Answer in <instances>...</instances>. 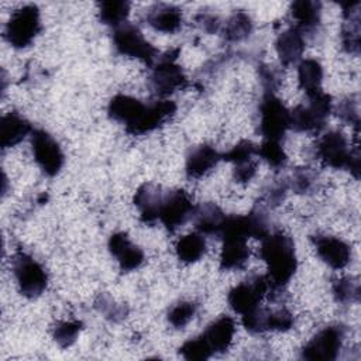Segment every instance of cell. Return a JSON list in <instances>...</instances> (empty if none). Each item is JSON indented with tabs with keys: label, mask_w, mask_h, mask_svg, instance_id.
<instances>
[{
	"label": "cell",
	"mask_w": 361,
	"mask_h": 361,
	"mask_svg": "<svg viewBox=\"0 0 361 361\" xmlns=\"http://www.w3.org/2000/svg\"><path fill=\"white\" fill-rule=\"evenodd\" d=\"M259 258L268 267V279L272 286L285 288L298 268L293 240L282 233H269L261 240Z\"/></svg>",
	"instance_id": "6da1fadb"
},
{
	"label": "cell",
	"mask_w": 361,
	"mask_h": 361,
	"mask_svg": "<svg viewBox=\"0 0 361 361\" xmlns=\"http://www.w3.org/2000/svg\"><path fill=\"white\" fill-rule=\"evenodd\" d=\"M316 157L327 166L347 169L354 178L360 176V151L350 148L341 131H327L316 141Z\"/></svg>",
	"instance_id": "7a4b0ae2"
},
{
	"label": "cell",
	"mask_w": 361,
	"mask_h": 361,
	"mask_svg": "<svg viewBox=\"0 0 361 361\" xmlns=\"http://www.w3.org/2000/svg\"><path fill=\"white\" fill-rule=\"evenodd\" d=\"M307 103L298 104L290 113V128L298 133H319L324 128L326 121L333 111L331 96L322 89L312 92Z\"/></svg>",
	"instance_id": "3957f363"
},
{
	"label": "cell",
	"mask_w": 361,
	"mask_h": 361,
	"mask_svg": "<svg viewBox=\"0 0 361 361\" xmlns=\"http://www.w3.org/2000/svg\"><path fill=\"white\" fill-rule=\"evenodd\" d=\"M179 49H172L158 56L151 66L149 86L159 97H166L188 86V78L182 66L176 62Z\"/></svg>",
	"instance_id": "277c9868"
},
{
	"label": "cell",
	"mask_w": 361,
	"mask_h": 361,
	"mask_svg": "<svg viewBox=\"0 0 361 361\" xmlns=\"http://www.w3.org/2000/svg\"><path fill=\"white\" fill-rule=\"evenodd\" d=\"M41 14L35 4H25L14 10L6 23L4 38L16 49L30 47L39 34Z\"/></svg>",
	"instance_id": "5b68a950"
},
{
	"label": "cell",
	"mask_w": 361,
	"mask_h": 361,
	"mask_svg": "<svg viewBox=\"0 0 361 361\" xmlns=\"http://www.w3.org/2000/svg\"><path fill=\"white\" fill-rule=\"evenodd\" d=\"M290 128V113L275 93H264L258 106V130L264 140L282 141Z\"/></svg>",
	"instance_id": "8992f818"
},
{
	"label": "cell",
	"mask_w": 361,
	"mask_h": 361,
	"mask_svg": "<svg viewBox=\"0 0 361 361\" xmlns=\"http://www.w3.org/2000/svg\"><path fill=\"white\" fill-rule=\"evenodd\" d=\"M11 268L23 296L35 299L44 293L48 285V274L37 259L20 251L13 257Z\"/></svg>",
	"instance_id": "52a82bcc"
},
{
	"label": "cell",
	"mask_w": 361,
	"mask_h": 361,
	"mask_svg": "<svg viewBox=\"0 0 361 361\" xmlns=\"http://www.w3.org/2000/svg\"><path fill=\"white\" fill-rule=\"evenodd\" d=\"M113 45L120 55L137 58L147 66H152L158 58L157 48L144 38L137 25L130 23L114 28Z\"/></svg>",
	"instance_id": "ba28073f"
},
{
	"label": "cell",
	"mask_w": 361,
	"mask_h": 361,
	"mask_svg": "<svg viewBox=\"0 0 361 361\" xmlns=\"http://www.w3.org/2000/svg\"><path fill=\"white\" fill-rule=\"evenodd\" d=\"M269 288L271 282L267 275H252L228 292V305L235 313L243 316L259 306Z\"/></svg>",
	"instance_id": "9c48e42d"
},
{
	"label": "cell",
	"mask_w": 361,
	"mask_h": 361,
	"mask_svg": "<svg viewBox=\"0 0 361 361\" xmlns=\"http://www.w3.org/2000/svg\"><path fill=\"white\" fill-rule=\"evenodd\" d=\"M31 151L34 161L48 176L58 175L65 164V155L59 142L42 128L32 130Z\"/></svg>",
	"instance_id": "30bf717a"
},
{
	"label": "cell",
	"mask_w": 361,
	"mask_h": 361,
	"mask_svg": "<svg viewBox=\"0 0 361 361\" xmlns=\"http://www.w3.org/2000/svg\"><path fill=\"white\" fill-rule=\"evenodd\" d=\"M195 207L196 206L193 204L190 195L185 189L168 190L162 197L159 221L168 231L173 233L189 219H192Z\"/></svg>",
	"instance_id": "8fae6325"
},
{
	"label": "cell",
	"mask_w": 361,
	"mask_h": 361,
	"mask_svg": "<svg viewBox=\"0 0 361 361\" xmlns=\"http://www.w3.org/2000/svg\"><path fill=\"white\" fill-rule=\"evenodd\" d=\"M344 340V327L331 324L322 329L302 348V358L310 361H333L337 358Z\"/></svg>",
	"instance_id": "7c38bea8"
},
{
	"label": "cell",
	"mask_w": 361,
	"mask_h": 361,
	"mask_svg": "<svg viewBox=\"0 0 361 361\" xmlns=\"http://www.w3.org/2000/svg\"><path fill=\"white\" fill-rule=\"evenodd\" d=\"M145 109L147 104H144L141 100L120 93L110 99L107 106V114L111 120L121 123L126 127L127 133L134 134L145 113Z\"/></svg>",
	"instance_id": "4fadbf2b"
},
{
	"label": "cell",
	"mask_w": 361,
	"mask_h": 361,
	"mask_svg": "<svg viewBox=\"0 0 361 361\" xmlns=\"http://www.w3.org/2000/svg\"><path fill=\"white\" fill-rule=\"evenodd\" d=\"M107 247H109L110 254L118 262V267L123 272L135 271L145 261L144 251L138 245L133 244L128 234L124 231L113 233L109 237Z\"/></svg>",
	"instance_id": "5bb4252c"
},
{
	"label": "cell",
	"mask_w": 361,
	"mask_h": 361,
	"mask_svg": "<svg viewBox=\"0 0 361 361\" xmlns=\"http://www.w3.org/2000/svg\"><path fill=\"white\" fill-rule=\"evenodd\" d=\"M319 258L333 269H343L351 259L350 245L338 237L316 234L312 237Z\"/></svg>",
	"instance_id": "9a60e30c"
},
{
	"label": "cell",
	"mask_w": 361,
	"mask_h": 361,
	"mask_svg": "<svg viewBox=\"0 0 361 361\" xmlns=\"http://www.w3.org/2000/svg\"><path fill=\"white\" fill-rule=\"evenodd\" d=\"M147 24L155 31L173 34L176 32L183 23L182 10L173 4L158 3L152 4L145 13Z\"/></svg>",
	"instance_id": "2e32d148"
},
{
	"label": "cell",
	"mask_w": 361,
	"mask_h": 361,
	"mask_svg": "<svg viewBox=\"0 0 361 361\" xmlns=\"http://www.w3.org/2000/svg\"><path fill=\"white\" fill-rule=\"evenodd\" d=\"M221 161V154L209 144L192 148L186 157L185 172L190 179H199L209 173Z\"/></svg>",
	"instance_id": "e0dca14e"
},
{
	"label": "cell",
	"mask_w": 361,
	"mask_h": 361,
	"mask_svg": "<svg viewBox=\"0 0 361 361\" xmlns=\"http://www.w3.org/2000/svg\"><path fill=\"white\" fill-rule=\"evenodd\" d=\"M164 192L154 183H142L135 195L134 204L138 209L140 219L145 224H154L159 220V209L162 203Z\"/></svg>",
	"instance_id": "ac0fdd59"
},
{
	"label": "cell",
	"mask_w": 361,
	"mask_h": 361,
	"mask_svg": "<svg viewBox=\"0 0 361 361\" xmlns=\"http://www.w3.org/2000/svg\"><path fill=\"white\" fill-rule=\"evenodd\" d=\"M235 333L234 319L230 316H220L212 322L206 330L202 333V337L213 351V354H221L228 350L233 343Z\"/></svg>",
	"instance_id": "d6986e66"
},
{
	"label": "cell",
	"mask_w": 361,
	"mask_h": 361,
	"mask_svg": "<svg viewBox=\"0 0 361 361\" xmlns=\"http://www.w3.org/2000/svg\"><path fill=\"white\" fill-rule=\"evenodd\" d=\"M305 35L293 25L282 31L275 39V51L283 66H290L300 61L305 51Z\"/></svg>",
	"instance_id": "ffe728a7"
},
{
	"label": "cell",
	"mask_w": 361,
	"mask_h": 361,
	"mask_svg": "<svg viewBox=\"0 0 361 361\" xmlns=\"http://www.w3.org/2000/svg\"><path fill=\"white\" fill-rule=\"evenodd\" d=\"M176 113V104L172 100H155L147 104L145 113L137 126L133 135H142L157 130L158 127L164 126L168 120H171Z\"/></svg>",
	"instance_id": "44dd1931"
},
{
	"label": "cell",
	"mask_w": 361,
	"mask_h": 361,
	"mask_svg": "<svg viewBox=\"0 0 361 361\" xmlns=\"http://www.w3.org/2000/svg\"><path fill=\"white\" fill-rule=\"evenodd\" d=\"M31 133V123L17 111L6 113L0 120V145L3 149L17 145Z\"/></svg>",
	"instance_id": "7402d4cb"
},
{
	"label": "cell",
	"mask_w": 361,
	"mask_h": 361,
	"mask_svg": "<svg viewBox=\"0 0 361 361\" xmlns=\"http://www.w3.org/2000/svg\"><path fill=\"white\" fill-rule=\"evenodd\" d=\"M193 223L196 230L203 235H220L227 216L224 212L212 202L202 203L195 207Z\"/></svg>",
	"instance_id": "603a6c76"
},
{
	"label": "cell",
	"mask_w": 361,
	"mask_h": 361,
	"mask_svg": "<svg viewBox=\"0 0 361 361\" xmlns=\"http://www.w3.org/2000/svg\"><path fill=\"white\" fill-rule=\"evenodd\" d=\"M290 16L298 28L303 35L314 34L320 27L322 4L312 0H298L290 4Z\"/></svg>",
	"instance_id": "cb8c5ba5"
},
{
	"label": "cell",
	"mask_w": 361,
	"mask_h": 361,
	"mask_svg": "<svg viewBox=\"0 0 361 361\" xmlns=\"http://www.w3.org/2000/svg\"><path fill=\"white\" fill-rule=\"evenodd\" d=\"M250 258V248L247 240L226 238L223 240V248L220 252V268L224 271L241 269L245 267Z\"/></svg>",
	"instance_id": "d4e9b609"
},
{
	"label": "cell",
	"mask_w": 361,
	"mask_h": 361,
	"mask_svg": "<svg viewBox=\"0 0 361 361\" xmlns=\"http://www.w3.org/2000/svg\"><path fill=\"white\" fill-rule=\"evenodd\" d=\"M206 240L199 231H193L180 237L175 245L176 257L183 264H193L199 261L206 254Z\"/></svg>",
	"instance_id": "484cf974"
},
{
	"label": "cell",
	"mask_w": 361,
	"mask_h": 361,
	"mask_svg": "<svg viewBox=\"0 0 361 361\" xmlns=\"http://www.w3.org/2000/svg\"><path fill=\"white\" fill-rule=\"evenodd\" d=\"M251 32H252V20L243 10L233 13L221 28V34L224 39L228 42H240L248 38Z\"/></svg>",
	"instance_id": "4316f807"
},
{
	"label": "cell",
	"mask_w": 361,
	"mask_h": 361,
	"mask_svg": "<svg viewBox=\"0 0 361 361\" xmlns=\"http://www.w3.org/2000/svg\"><path fill=\"white\" fill-rule=\"evenodd\" d=\"M298 80L299 87L305 90L306 94L322 89L323 80V68L319 61L307 58L299 62L298 65Z\"/></svg>",
	"instance_id": "83f0119b"
},
{
	"label": "cell",
	"mask_w": 361,
	"mask_h": 361,
	"mask_svg": "<svg viewBox=\"0 0 361 361\" xmlns=\"http://www.w3.org/2000/svg\"><path fill=\"white\" fill-rule=\"evenodd\" d=\"M99 20L110 27H120L130 14V3L124 0H109L99 3Z\"/></svg>",
	"instance_id": "f1b7e54d"
},
{
	"label": "cell",
	"mask_w": 361,
	"mask_h": 361,
	"mask_svg": "<svg viewBox=\"0 0 361 361\" xmlns=\"http://www.w3.org/2000/svg\"><path fill=\"white\" fill-rule=\"evenodd\" d=\"M257 155L274 169L283 168L288 161L282 144L272 140H262V142L257 145Z\"/></svg>",
	"instance_id": "f546056e"
},
{
	"label": "cell",
	"mask_w": 361,
	"mask_h": 361,
	"mask_svg": "<svg viewBox=\"0 0 361 361\" xmlns=\"http://www.w3.org/2000/svg\"><path fill=\"white\" fill-rule=\"evenodd\" d=\"M345 23L341 28V45L348 54L360 52V17L358 13L344 17Z\"/></svg>",
	"instance_id": "4dcf8cb0"
},
{
	"label": "cell",
	"mask_w": 361,
	"mask_h": 361,
	"mask_svg": "<svg viewBox=\"0 0 361 361\" xmlns=\"http://www.w3.org/2000/svg\"><path fill=\"white\" fill-rule=\"evenodd\" d=\"M197 313V303L190 300H180L172 305L168 310V322L175 329L185 327Z\"/></svg>",
	"instance_id": "1f68e13d"
},
{
	"label": "cell",
	"mask_w": 361,
	"mask_h": 361,
	"mask_svg": "<svg viewBox=\"0 0 361 361\" xmlns=\"http://www.w3.org/2000/svg\"><path fill=\"white\" fill-rule=\"evenodd\" d=\"M80 330H82L80 320H62L55 324L52 336L59 347L66 348L76 341Z\"/></svg>",
	"instance_id": "d6a6232c"
},
{
	"label": "cell",
	"mask_w": 361,
	"mask_h": 361,
	"mask_svg": "<svg viewBox=\"0 0 361 361\" xmlns=\"http://www.w3.org/2000/svg\"><path fill=\"white\" fill-rule=\"evenodd\" d=\"M333 296L340 303H353L360 299V285L353 278L336 279L331 285Z\"/></svg>",
	"instance_id": "836d02e7"
},
{
	"label": "cell",
	"mask_w": 361,
	"mask_h": 361,
	"mask_svg": "<svg viewBox=\"0 0 361 361\" xmlns=\"http://www.w3.org/2000/svg\"><path fill=\"white\" fill-rule=\"evenodd\" d=\"M179 354L189 361H203L210 358L213 355V351L200 334L195 338L185 341L179 348Z\"/></svg>",
	"instance_id": "e575fe53"
},
{
	"label": "cell",
	"mask_w": 361,
	"mask_h": 361,
	"mask_svg": "<svg viewBox=\"0 0 361 361\" xmlns=\"http://www.w3.org/2000/svg\"><path fill=\"white\" fill-rule=\"evenodd\" d=\"M255 155H257V145L248 140H241L228 151L223 152L221 159L231 162L234 165H238V164H244L254 159Z\"/></svg>",
	"instance_id": "d590c367"
},
{
	"label": "cell",
	"mask_w": 361,
	"mask_h": 361,
	"mask_svg": "<svg viewBox=\"0 0 361 361\" xmlns=\"http://www.w3.org/2000/svg\"><path fill=\"white\" fill-rule=\"evenodd\" d=\"M94 306L102 314H104L106 319H109L111 322H120L127 316V307L124 305L117 303L113 298H110L106 293L100 295L96 299Z\"/></svg>",
	"instance_id": "8d00e7d4"
},
{
	"label": "cell",
	"mask_w": 361,
	"mask_h": 361,
	"mask_svg": "<svg viewBox=\"0 0 361 361\" xmlns=\"http://www.w3.org/2000/svg\"><path fill=\"white\" fill-rule=\"evenodd\" d=\"M337 117L350 126H354L358 130L360 126V109H358V99L357 96H348L343 99L336 107Z\"/></svg>",
	"instance_id": "74e56055"
},
{
	"label": "cell",
	"mask_w": 361,
	"mask_h": 361,
	"mask_svg": "<svg viewBox=\"0 0 361 361\" xmlns=\"http://www.w3.org/2000/svg\"><path fill=\"white\" fill-rule=\"evenodd\" d=\"M314 183L316 173L312 171V168L307 166L298 168L289 179V188H292L295 193H307L313 189Z\"/></svg>",
	"instance_id": "f35d334b"
},
{
	"label": "cell",
	"mask_w": 361,
	"mask_h": 361,
	"mask_svg": "<svg viewBox=\"0 0 361 361\" xmlns=\"http://www.w3.org/2000/svg\"><path fill=\"white\" fill-rule=\"evenodd\" d=\"M258 78L261 86L264 87V93H275L282 82V75L278 68L268 63H261L258 66Z\"/></svg>",
	"instance_id": "ab89813d"
},
{
	"label": "cell",
	"mask_w": 361,
	"mask_h": 361,
	"mask_svg": "<svg viewBox=\"0 0 361 361\" xmlns=\"http://www.w3.org/2000/svg\"><path fill=\"white\" fill-rule=\"evenodd\" d=\"M295 319L293 314L282 307L278 310H268V320H267V326H268V331H288L293 327Z\"/></svg>",
	"instance_id": "60d3db41"
},
{
	"label": "cell",
	"mask_w": 361,
	"mask_h": 361,
	"mask_svg": "<svg viewBox=\"0 0 361 361\" xmlns=\"http://www.w3.org/2000/svg\"><path fill=\"white\" fill-rule=\"evenodd\" d=\"M289 189V180L288 179H278L276 182L271 183L269 188L264 193L265 204L268 206H278L283 202L286 193Z\"/></svg>",
	"instance_id": "b9f144b4"
},
{
	"label": "cell",
	"mask_w": 361,
	"mask_h": 361,
	"mask_svg": "<svg viewBox=\"0 0 361 361\" xmlns=\"http://www.w3.org/2000/svg\"><path fill=\"white\" fill-rule=\"evenodd\" d=\"M195 23L200 30H203L207 34H219L221 32L223 28V23L217 14L203 10H200V13L195 16Z\"/></svg>",
	"instance_id": "7bdbcfd3"
},
{
	"label": "cell",
	"mask_w": 361,
	"mask_h": 361,
	"mask_svg": "<svg viewBox=\"0 0 361 361\" xmlns=\"http://www.w3.org/2000/svg\"><path fill=\"white\" fill-rule=\"evenodd\" d=\"M255 173H257V161L255 159H251V161L244 162V164L234 165L233 176H234V180L238 182V183L250 182L254 178Z\"/></svg>",
	"instance_id": "ee69618b"
}]
</instances>
